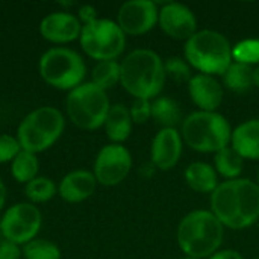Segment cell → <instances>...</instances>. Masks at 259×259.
I'll list each match as a JSON object with an SVG mask.
<instances>
[{
	"label": "cell",
	"instance_id": "cell-23",
	"mask_svg": "<svg viewBox=\"0 0 259 259\" xmlns=\"http://www.w3.org/2000/svg\"><path fill=\"white\" fill-rule=\"evenodd\" d=\"M39 170V162L35 153L21 150L11 162V175L20 184H27L36 178Z\"/></svg>",
	"mask_w": 259,
	"mask_h": 259
},
{
	"label": "cell",
	"instance_id": "cell-1",
	"mask_svg": "<svg viewBox=\"0 0 259 259\" xmlns=\"http://www.w3.org/2000/svg\"><path fill=\"white\" fill-rule=\"evenodd\" d=\"M211 212L226 228L240 231L259 219V187L250 179H232L211 194Z\"/></svg>",
	"mask_w": 259,
	"mask_h": 259
},
{
	"label": "cell",
	"instance_id": "cell-32",
	"mask_svg": "<svg viewBox=\"0 0 259 259\" xmlns=\"http://www.w3.org/2000/svg\"><path fill=\"white\" fill-rule=\"evenodd\" d=\"M23 250L18 244L11 241H0V259H21Z\"/></svg>",
	"mask_w": 259,
	"mask_h": 259
},
{
	"label": "cell",
	"instance_id": "cell-7",
	"mask_svg": "<svg viewBox=\"0 0 259 259\" xmlns=\"http://www.w3.org/2000/svg\"><path fill=\"white\" fill-rule=\"evenodd\" d=\"M111 103L105 90L93 82H83L68 91L65 111L74 126L83 131H96L105 124Z\"/></svg>",
	"mask_w": 259,
	"mask_h": 259
},
{
	"label": "cell",
	"instance_id": "cell-11",
	"mask_svg": "<svg viewBox=\"0 0 259 259\" xmlns=\"http://www.w3.org/2000/svg\"><path fill=\"white\" fill-rule=\"evenodd\" d=\"M132 168V156L121 144H108L100 149L94 161V176L97 184L115 187L126 179Z\"/></svg>",
	"mask_w": 259,
	"mask_h": 259
},
{
	"label": "cell",
	"instance_id": "cell-24",
	"mask_svg": "<svg viewBox=\"0 0 259 259\" xmlns=\"http://www.w3.org/2000/svg\"><path fill=\"white\" fill-rule=\"evenodd\" d=\"M214 164L219 175H222L228 181H232V179H238V176L241 175L244 159L232 147L228 146L215 153Z\"/></svg>",
	"mask_w": 259,
	"mask_h": 259
},
{
	"label": "cell",
	"instance_id": "cell-36",
	"mask_svg": "<svg viewBox=\"0 0 259 259\" xmlns=\"http://www.w3.org/2000/svg\"><path fill=\"white\" fill-rule=\"evenodd\" d=\"M253 82H255L256 87H259V67H256L253 70Z\"/></svg>",
	"mask_w": 259,
	"mask_h": 259
},
{
	"label": "cell",
	"instance_id": "cell-37",
	"mask_svg": "<svg viewBox=\"0 0 259 259\" xmlns=\"http://www.w3.org/2000/svg\"><path fill=\"white\" fill-rule=\"evenodd\" d=\"M256 185L259 187V168H258V173H256Z\"/></svg>",
	"mask_w": 259,
	"mask_h": 259
},
{
	"label": "cell",
	"instance_id": "cell-4",
	"mask_svg": "<svg viewBox=\"0 0 259 259\" xmlns=\"http://www.w3.org/2000/svg\"><path fill=\"white\" fill-rule=\"evenodd\" d=\"M185 59L202 74H220L232 64V47L226 36L215 30H199L184 47Z\"/></svg>",
	"mask_w": 259,
	"mask_h": 259
},
{
	"label": "cell",
	"instance_id": "cell-22",
	"mask_svg": "<svg viewBox=\"0 0 259 259\" xmlns=\"http://www.w3.org/2000/svg\"><path fill=\"white\" fill-rule=\"evenodd\" d=\"M223 82L231 91H235V93L249 91L255 85L253 68L250 65L232 61V64L223 73Z\"/></svg>",
	"mask_w": 259,
	"mask_h": 259
},
{
	"label": "cell",
	"instance_id": "cell-17",
	"mask_svg": "<svg viewBox=\"0 0 259 259\" xmlns=\"http://www.w3.org/2000/svg\"><path fill=\"white\" fill-rule=\"evenodd\" d=\"M96 187L97 181L93 171L74 170L62 178L58 187V193L61 199L68 203H80L94 194Z\"/></svg>",
	"mask_w": 259,
	"mask_h": 259
},
{
	"label": "cell",
	"instance_id": "cell-28",
	"mask_svg": "<svg viewBox=\"0 0 259 259\" xmlns=\"http://www.w3.org/2000/svg\"><path fill=\"white\" fill-rule=\"evenodd\" d=\"M232 59L246 65L259 62V39H244L232 47Z\"/></svg>",
	"mask_w": 259,
	"mask_h": 259
},
{
	"label": "cell",
	"instance_id": "cell-12",
	"mask_svg": "<svg viewBox=\"0 0 259 259\" xmlns=\"http://www.w3.org/2000/svg\"><path fill=\"white\" fill-rule=\"evenodd\" d=\"M159 11L155 2L129 0L123 3L117 14V24L124 35H143L158 23Z\"/></svg>",
	"mask_w": 259,
	"mask_h": 259
},
{
	"label": "cell",
	"instance_id": "cell-15",
	"mask_svg": "<svg viewBox=\"0 0 259 259\" xmlns=\"http://www.w3.org/2000/svg\"><path fill=\"white\" fill-rule=\"evenodd\" d=\"M182 155V137L176 129H161L152 143V162L159 170L173 168Z\"/></svg>",
	"mask_w": 259,
	"mask_h": 259
},
{
	"label": "cell",
	"instance_id": "cell-21",
	"mask_svg": "<svg viewBox=\"0 0 259 259\" xmlns=\"http://www.w3.org/2000/svg\"><path fill=\"white\" fill-rule=\"evenodd\" d=\"M152 118L162 129H176L182 121V114L178 102L170 97H158L152 103Z\"/></svg>",
	"mask_w": 259,
	"mask_h": 259
},
{
	"label": "cell",
	"instance_id": "cell-35",
	"mask_svg": "<svg viewBox=\"0 0 259 259\" xmlns=\"http://www.w3.org/2000/svg\"><path fill=\"white\" fill-rule=\"evenodd\" d=\"M5 205H6V187H5L3 181L0 179V211L3 209Z\"/></svg>",
	"mask_w": 259,
	"mask_h": 259
},
{
	"label": "cell",
	"instance_id": "cell-6",
	"mask_svg": "<svg viewBox=\"0 0 259 259\" xmlns=\"http://www.w3.org/2000/svg\"><path fill=\"white\" fill-rule=\"evenodd\" d=\"M181 137L193 150L217 153L229 146L232 140V129L222 114L197 111L182 121Z\"/></svg>",
	"mask_w": 259,
	"mask_h": 259
},
{
	"label": "cell",
	"instance_id": "cell-10",
	"mask_svg": "<svg viewBox=\"0 0 259 259\" xmlns=\"http://www.w3.org/2000/svg\"><path fill=\"white\" fill-rule=\"evenodd\" d=\"M42 225L39 209L29 202L9 206L0 219V232L3 240L18 246L27 244L36 238Z\"/></svg>",
	"mask_w": 259,
	"mask_h": 259
},
{
	"label": "cell",
	"instance_id": "cell-38",
	"mask_svg": "<svg viewBox=\"0 0 259 259\" xmlns=\"http://www.w3.org/2000/svg\"><path fill=\"white\" fill-rule=\"evenodd\" d=\"M182 259H199V258H193V256H185V258Z\"/></svg>",
	"mask_w": 259,
	"mask_h": 259
},
{
	"label": "cell",
	"instance_id": "cell-31",
	"mask_svg": "<svg viewBox=\"0 0 259 259\" xmlns=\"http://www.w3.org/2000/svg\"><path fill=\"white\" fill-rule=\"evenodd\" d=\"M129 111H131L132 121L143 124L152 117V103L150 100H146V99H135Z\"/></svg>",
	"mask_w": 259,
	"mask_h": 259
},
{
	"label": "cell",
	"instance_id": "cell-25",
	"mask_svg": "<svg viewBox=\"0 0 259 259\" xmlns=\"http://www.w3.org/2000/svg\"><path fill=\"white\" fill-rule=\"evenodd\" d=\"M58 193L56 184L44 176H36L24 187V194L29 199V203H44L52 200Z\"/></svg>",
	"mask_w": 259,
	"mask_h": 259
},
{
	"label": "cell",
	"instance_id": "cell-3",
	"mask_svg": "<svg viewBox=\"0 0 259 259\" xmlns=\"http://www.w3.org/2000/svg\"><path fill=\"white\" fill-rule=\"evenodd\" d=\"M220 220L205 209L187 214L178 228V243L187 256L209 258L223 243L225 231Z\"/></svg>",
	"mask_w": 259,
	"mask_h": 259
},
{
	"label": "cell",
	"instance_id": "cell-34",
	"mask_svg": "<svg viewBox=\"0 0 259 259\" xmlns=\"http://www.w3.org/2000/svg\"><path fill=\"white\" fill-rule=\"evenodd\" d=\"M209 259H244L243 255L237 250H219L215 252L212 256H209Z\"/></svg>",
	"mask_w": 259,
	"mask_h": 259
},
{
	"label": "cell",
	"instance_id": "cell-16",
	"mask_svg": "<svg viewBox=\"0 0 259 259\" xmlns=\"http://www.w3.org/2000/svg\"><path fill=\"white\" fill-rule=\"evenodd\" d=\"M188 91L191 100L200 111L215 112L223 102V88L222 85L209 74H196L188 82Z\"/></svg>",
	"mask_w": 259,
	"mask_h": 259
},
{
	"label": "cell",
	"instance_id": "cell-9",
	"mask_svg": "<svg viewBox=\"0 0 259 259\" xmlns=\"http://www.w3.org/2000/svg\"><path fill=\"white\" fill-rule=\"evenodd\" d=\"M79 42L83 52L96 61H115L126 47V35L117 21L97 18L82 26Z\"/></svg>",
	"mask_w": 259,
	"mask_h": 259
},
{
	"label": "cell",
	"instance_id": "cell-19",
	"mask_svg": "<svg viewBox=\"0 0 259 259\" xmlns=\"http://www.w3.org/2000/svg\"><path fill=\"white\" fill-rule=\"evenodd\" d=\"M132 117L131 111L123 105H111L109 112L105 120L106 137L112 141V144H121L126 141L132 132Z\"/></svg>",
	"mask_w": 259,
	"mask_h": 259
},
{
	"label": "cell",
	"instance_id": "cell-33",
	"mask_svg": "<svg viewBox=\"0 0 259 259\" xmlns=\"http://www.w3.org/2000/svg\"><path fill=\"white\" fill-rule=\"evenodd\" d=\"M77 18L80 20L82 26L83 24H88L94 20H97V9L91 5H83L79 8V12H77Z\"/></svg>",
	"mask_w": 259,
	"mask_h": 259
},
{
	"label": "cell",
	"instance_id": "cell-26",
	"mask_svg": "<svg viewBox=\"0 0 259 259\" xmlns=\"http://www.w3.org/2000/svg\"><path fill=\"white\" fill-rule=\"evenodd\" d=\"M91 82L102 90H109L120 82V64L117 61H100L91 71Z\"/></svg>",
	"mask_w": 259,
	"mask_h": 259
},
{
	"label": "cell",
	"instance_id": "cell-5",
	"mask_svg": "<svg viewBox=\"0 0 259 259\" xmlns=\"http://www.w3.org/2000/svg\"><path fill=\"white\" fill-rule=\"evenodd\" d=\"M65 118L55 106H41L30 111L17 127V140L21 150L41 153L50 149L62 135Z\"/></svg>",
	"mask_w": 259,
	"mask_h": 259
},
{
	"label": "cell",
	"instance_id": "cell-14",
	"mask_svg": "<svg viewBox=\"0 0 259 259\" xmlns=\"http://www.w3.org/2000/svg\"><path fill=\"white\" fill-rule=\"evenodd\" d=\"M80 20L65 11L46 15L39 23V33L44 39L55 44H67L80 36Z\"/></svg>",
	"mask_w": 259,
	"mask_h": 259
},
{
	"label": "cell",
	"instance_id": "cell-8",
	"mask_svg": "<svg viewBox=\"0 0 259 259\" xmlns=\"http://www.w3.org/2000/svg\"><path fill=\"white\" fill-rule=\"evenodd\" d=\"M39 74L42 80L62 91H71L83 83L87 65L82 56L68 47H52L39 58Z\"/></svg>",
	"mask_w": 259,
	"mask_h": 259
},
{
	"label": "cell",
	"instance_id": "cell-20",
	"mask_svg": "<svg viewBox=\"0 0 259 259\" xmlns=\"http://www.w3.org/2000/svg\"><path fill=\"white\" fill-rule=\"evenodd\" d=\"M185 181L188 187L197 193H214L219 187L215 170L206 162H193L185 170Z\"/></svg>",
	"mask_w": 259,
	"mask_h": 259
},
{
	"label": "cell",
	"instance_id": "cell-18",
	"mask_svg": "<svg viewBox=\"0 0 259 259\" xmlns=\"http://www.w3.org/2000/svg\"><path fill=\"white\" fill-rule=\"evenodd\" d=\"M232 149L243 159H259V120H249L232 131Z\"/></svg>",
	"mask_w": 259,
	"mask_h": 259
},
{
	"label": "cell",
	"instance_id": "cell-27",
	"mask_svg": "<svg viewBox=\"0 0 259 259\" xmlns=\"http://www.w3.org/2000/svg\"><path fill=\"white\" fill-rule=\"evenodd\" d=\"M24 259H61V249L49 240L35 238L23 247Z\"/></svg>",
	"mask_w": 259,
	"mask_h": 259
},
{
	"label": "cell",
	"instance_id": "cell-30",
	"mask_svg": "<svg viewBox=\"0 0 259 259\" xmlns=\"http://www.w3.org/2000/svg\"><path fill=\"white\" fill-rule=\"evenodd\" d=\"M21 152V146L17 137L0 134V164L12 162L14 158Z\"/></svg>",
	"mask_w": 259,
	"mask_h": 259
},
{
	"label": "cell",
	"instance_id": "cell-13",
	"mask_svg": "<svg viewBox=\"0 0 259 259\" xmlns=\"http://www.w3.org/2000/svg\"><path fill=\"white\" fill-rule=\"evenodd\" d=\"M158 23L173 39H190L197 32L194 12L182 3H165L159 11Z\"/></svg>",
	"mask_w": 259,
	"mask_h": 259
},
{
	"label": "cell",
	"instance_id": "cell-2",
	"mask_svg": "<svg viewBox=\"0 0 259 259\" xmlns=\"http://www.w3.org/2000/svg\"><path fill=\"white\" fill-rule=\"evenodd\" d=\"M165 77L162 59L150 49H137L120 64V82L135 99L156 97L164 88Z\"/></svg>",
	"mask_w": 259,
	"mask_h": 259
},
{
	"label": "cell",
	"instance_id": "cell-29",
	"mask_svg": "<svg viewBox=\"0 0 259 259\" xmlns=\"http://www.w3.org/2000/svg\"><path fill=\"white\" fill-rule=\"evenodd\" d=\"M164 68H165V74L170 76L171 79H175L176 82H187V80L190 82L193 77L188 62L178 56L168 58L164 62Z\"/></svg>",
	"mask_w": 259,
	"mask_h": 259
}]
</instances>
